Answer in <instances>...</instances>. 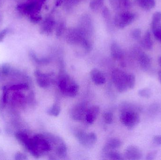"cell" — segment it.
Listing matches in <instances>:
<instances>
[{
    "label": "cell",
    "instance_id": "cell-16",
    "mask_svg": "<svg viewBox=\"0 0 161 160\" xmlns=\"http://www.w3.org/2000/svg\"><path fill=\"white\" fill-rule=\"evenodd\" d=\"M136 3L144 10H150L156 5L155 0H135Z\"/></svg>",
    "mask_w": 161,
    "mask_h": 160
},
{
    "label": "cell",
    "instance_id": "cell-4",
    "mask_svg": "<svg viewBox=\"0 0 161 160\" xmlns=\"http://www.w3.org/2000/svg\"><path fill=\"white\" fill-rule=\"evenodd\" d=\"M75 136L80 144L88 148H92L97 140L96 134L94 132L87 133L83 131H79L75 132Z\"/></svg>",
    "mask_w": 161,
    "mask_h": 160
},
{
    "label": "cell",
    "instance_id": "cell-5",
    "mask_svg": "<svg viewBox=\"0 0 161 160\" xmlns=\"http://www.w3.org/2000/svg\"><path fill=\"white\" fill-rule=\"evenodd\" d=\"M135 18V15L132 12L125 11L116 15L114 19L115 25L123 28L132 23Z\"/></svg>",
    "mask_w": 161,
    "mask_h": 160
},
{
    "label": "cell",
    "instance_id": "cell-2",
    "mask_svg": "<svg viewBox=\"0 0 161 160\" xmlns=\"http://www.w3.org/2000/svg\"><path fill=\"white\" fill-rule=\"evenodd\" d=\"M121 123L129 129L134 128L140 123V118L138 113L132 109H126L121 112L120 116Z\"/></svg>",
    "mask_w": 161,
    "mask_h": 160
},
{
    "label": "cell",
    "instance_id": "cell-30",
    "mask_svg": "<svg viewBox=\"0 0 161 160\" xmlns=\"http://www.w3.org/2000/svg\"><path fill=\"white\" fill-rule=\"evenodd\" d=\"M7 34V30H3L0 32V41L3 40V38Z\"/></svg>",
    "mask_w": 161,
    "mask_h": 160
},
{
    "label": "cell",
    "instance_id": "cell-20",
    "mask_svg": "<svg viewBox=\"0 0 161 160\" xmlns=\"http://www.w3.org/2000/svg\"><path fill=\"white\" fill-rule=\"evenodd\" d=\"M127 81L129 89H133L136 83L135 76L133 74H127Z\"/></svg>",
    "mask_w": 161,
    "mask_h": 160
},
{
    "label": "cell",
    "instance_id": "cell-17",
    "mask_svg": "<svg viewBox=\"0 0 161 160\" xmlns=\"http://www.w3.org/2000/svg\"><path fill=\"white\" fill-rule=\"evenodd\" d=\"M61 112V107L58 102H56L53 106L48 109L47 113L49 115L53 116H58Z\"/></svg>",
    "mask_w": 161,
    "mask_h": 160
},
{
    "label": "cell",
    "instance_id": "cell-3",
    "mask_svg": "<svg viewBox=\"0 0 161 160\" xmlns=\"http://www.w3.org/2000/svg\"><path fill=\"white\" fill-rule=\"evenodd\" d=\"M114 84L117 90L124 93L129 89L127 81V74L119 69L114 70L112 74Z\"/></svg>",
    "mask_w": 161,
    "mask_h": 160
},
{
    "label": "cell",
    "instance_id": "cell-10",
    "mask_svg": "<svg viewBox=\"0 0 161 160\" xmlns=\"http://www.w3.org/2000/svg\"><path fill=\"white\" fill-rule=\"evenodd\" d=\"M53 144L56 146V153L58 157L64 158L67 156L68 153V148L65 143L62 139L58 137H56L54 140Z\"/></svg>",
    "mask_w": 161,
    "mask_h": 160
},
{
    "label": "cell",
    "instance_id": "cell-19",
    "mask_svg": "<svg viewBox=\"0 0 161 160\" xmlns=\"http://www.w3.org/2000/svg\"><path fill=\"white\" fill-rule=\"evenodd\" d=\"M104 154H105L106 156L109 159L117 160L125 159V158L122 157V155L117 151H115V150H110V151H108Z\"/></svg>",
    "mask_w": 161,
    "mask_h": 160
},
{
    "label": "cell",
    "instance_id": "cell-6",
    "mask_svg": "<svg viewBox=\"0 0 161 160\" xmlns=\"http://www.w3.org/2000/svg\"><path fill=\"white\" fill-rule=\"evenodd\" d=\"M151 27L155 38L161 41V12L158 11L153 14Z\"/></svg>",
    "mask_w": 161,
    "mask_h": 160
},
{
    "label": "cell",
    "instance_id": "cell-27",
    "mask_svg": "<svg viewBox=\"0 0 161 160\" xmlns=\"http://www.w3.org/2000/svg\"><path fill=\"white\" fill-rule=\"evenodd\" d=\"M153 142L157 145H161V135H156L153 138Z\"/></svg>",
    "mask_w": 161,
    "mask_h": 160
},
{
    "label": "cell",
    "instance_id": "cell-11",
    "mask_svg": "<svg viewBox=\"0 0 161 160\" xmlns=\"http://www.w3.org/2000/svg\"><path fill=\"white\" fill-rule=\"evenodd\" d=\"M91 79L94 83L97 85H101L106 83V79L105 75L102 71L97 68L92 70L90 72Z\"/></svg>",
    "mask_w": 161,
    "mask_h": 160
},
{
    "label": "cell",
    "instance_id": "cell-8",
    "mask_svg": "<svg viewBox=\"0 0 161 160\" xmlns=\"http://www.w3.org/2000/svg\"><path fill=\"white\" fill-rule=\"evenodd\" d=\"M142 157L141 149L135 146L130 145L126 148L124 154L125 159L129 160H140Z\"/></svg>",
    "mask_w": 161,
    "mask_h": 160
},
{
    "label": "cell",
    "instance_id": "cell-26",
    "mask_svg": "<svg viewBox=\"0 0 161 160\" xmlns=\"http://www.w3.org/2000/svg\"><path fill=\"white\" fill-rule=\"evenodd\" d=\"M119 5H121L125 8H129L131 5L130 0H117Z\"/></svg>",
    "mask_w": 161,
    "mask_h": 160
},
{
    "label": "cell",
    "instance_id": "cell-14",
    "mask_svg": "<svg viewBox=\"0 0 161 160\" xmlns=\"http://www.w3.org/2000/svg\"><path fill=\"white\" fill-rule=\"evenodd\" d=\"M122 142L119 139L113 138L109 140L103 148V153H105L110 150L118 149L122 146Z\"/></svg>",
    "mask_w": 161,
    "mask_h": 160
},
{
    "label": "cell",
    "instance_id": "cell-18",
    "mask_svg": "<svg viewBox=\"0 0 161 160\" xmlns=\"http://www.w3.org/2000/svg\"><path fill=\"white\" fill-rule=\"evenodd\" d=\"M111 54L114 58L120 59L123 56V52L122 49L116 44H114L111 47Z\"/></svg>",
    "mask_w": 161,
    "mask_h": 160
},
{
    "label": "cell",
    "instance_id": "cell-22",
    "mask_svg": "<svg viewBox=\"0 0 161 160\" xmlns=\"http://www.w3.org/2000/svg\"><path fill=\"white\" fill-rule=\"evenodd\" d=\"M103 118H104V121L106 124H112L113 122V114L111 112H106L103 115Z\"/></svg>",
    "mask_w": 161,
    "mask_h": 160
},
{
    "label": "cell",
    "instance_id": "cell-13",
    "mask_svg": "<svg viewBox=\"0 0 161 160\" xmlns=\"http://www.w3.org/2000/svg\"><path fill=\"white\" fill-rule=\"evenodd\" d=\"M138 61L141 67L144 70H147L151 66L152 60L148 54L143 52H139Z\"/></svg>",
    "mask_w": 161,
    "mask_h": 160
},
{
    "label": "cell",
    "instance_id": "cell-12",
    "mask_svg": "<svg viewBox=\"0 0 161 160\" xmlns=\"http://www.w3.org/2000/svg\"><path fill=\"white\" fill-rule=\"evenodd\" d=\"M99 111L100 109L99 106L97 105H94L89 108L85 116V118L86 122L89 124H93L98 116Z\"/></svg>",
    "mask_w": 161,
    "mask_h": 160
},
{
    "label": "cell",
    "instance_id": "cell-7",
    "mask_svg": "<svg viewBox=\"0 0 161 160\" xmlns=\"http://www.w3.org/2000/svg\"><path fill=\"white\" fill-rule=\"evenodd\" d=\"M88 109L87 105L84 102L78 103L72 109L71 116L75 121H80L85 117Z\"/></svg>",
    "mask_w": 161,
    "mask_h": 160
},
{
    "label": "cell",
    "instance_id": "cell-1",
    "mask_svg": "<svg viewBox=\"0 0 161 160\" xmlns=\"http://www.w3.org/2000/svg\"><path fill=\"white\" fill-rule=\"evenodd\" d=\"M58 88L62 94L71 97L78 94L79 86L72 78L67 74L62 75L58 81Z\"/></svg>",
    "mask_w": 161,
    "mask_h": 160
},
{
    "label": "cell",
    "instance_id": "cell-32",
    "mask_svg": "<svg viewBox=\"0 0 161 160\" xmlns=\"http://www.w3.org/2000/svg\"><path fill=\"white\" fill-rule=\"evenodd\" d=\"M159 64L161 66V56L159 57L158 59Z\"/></svg>",
    "mask_w": 161,
    "mask_h": 160
},
{
    "label": "cell",
    "instance_id": "cell-9",
    "mask_svg": "<svg viewBox=\"0 0 161 160\" xmlns=\"http://www.w3.org/2000/svg\"><path fill=\"white\" fill-rule=\"evenodd\" d=\"M34 74L36 78L37 83L40 87L46 88L51 85V80L48 74L42 73L39 70H36Z\"/></svg>",
    "mask_w": 161,
    "mask_h": 160
},
{
    "label": "cell",
    "instance_id": "cell-25",
    "mask_svg": "<svg viewBox=\"0 0 161 160\" xmlns=\"http://www.w3.org/2000/svg\"><path fill=\"white\" fill-rule=\"evenodd\" d=\"M132 38L135 40H139L141 39L142 36V31L139 28L134 29L131 33Z\"/></svg>",
    "mask_w": 161,
    "mask_h": 160
},
{
    "label": "cell",
    "instance_id": "cell-24",
    "mask_svg": "<svg viewBox=\"0 0 161 160\" xmlns=\"http://www.w3.org/2000/svg\"><path fill=\"white\" fill-rule=\"evenodd\" d=\"M11 68L8 64H4L1 68V74L4 76H7L10 73Z\"/></svg>",
    "mask_w": 161,
    "mask_h": 160
},
{
    "label": "cell",
    "instance_id": "cell-23",
    "mask_svg": "<svg viewBox=\"0 0 161 160\" xmlns=\"http://www.w3.org/2000/svg\"><path fill=\"white\" fill-rule=\"evenodd\" d=\"M104 1V0H92L90 4V6L92 9H97L103 5Z\"/></svg>",
    "mask_w": 161,
    "mask_h": 160
},
{
    "label": "cell",
    "instance_id": "cell-28",
    "mask_svg": "<svg viewBox=\"0 0 161 160\" xmlns=\"http://www.w3.org/2000/svg\"><path fill=\"white\" fill-rule=\"evenodd\" d=\"M157 152L156 151H153V152H150L147 154L146 156V159L148 160H152L155 159L157 156Z\"/></svg>",
    "mask_w": 161,
    "mask_h": 160
},
{
    "label": "cell",
    "instance_id": "cell-21",
    "mask_svg": "<svg viewBox=\"0 0 161 160\" xmlns=\"http://www.w3.org/2000/svg\"><path fill=\"white\" fill-rule=\"evenodd\" d=\"M151 91L150 89L147 88H142L139 90L138 94L140 96L145 98H150L151 96Z\"/></svg>",
    "mask_w": 161,
    "mask_h": 160
},
{
    "label": "cell",
    "instance_id": "cell-29",
    "mask_svg": "<svg viewBox=\"0 0 161 160\" xmlns=\"http://www.w3.org/2000/svg\"><path fill=\"white\" fill-rule=\"evenodd\" d=\"M15 159L25 160L27 159V158L24 154L21 153H18L15 156Z\"/></svg>",
    "mask_w": 161,
    "mask_h": 160
},
{
    "label": "cell",
    "instance_id": "cell-15",
    "mask_svg": "<svg viewBox=\"0 0 161 160\" xmlns=\"http://www.w3.org/2000/svg\"><path fill=\"white\" fill-rule=\"evenodd\" d=\"M141 45L143 49L147 50H151L153 48V40L151 38V33L148 30L146 32L143 37L141 39Z\"/></svg>",
    "mask_w": 161,
    "mask_h": 160
},
{
    "label": "cell",
    "instance_id": "cell-31",
    "mask_svg": "<svg viewBox=\"0 0 161 160\" xmlns=\"http://www.w3.org/2000/svg\"><path fill=\"white\" fill-rule=\"evenodd\" d=\"M158 75L159 80L160 82L161 83V71H159Z\"/></svg>",
    "mask_w": 161,
    "mask_h": 160
}]
</instances>
